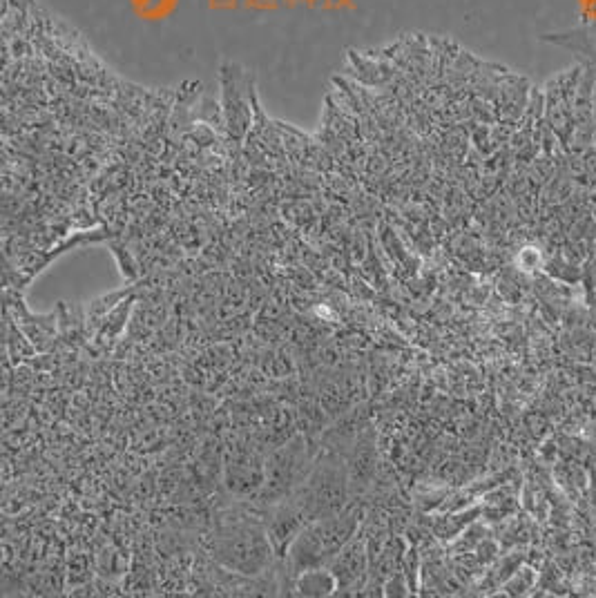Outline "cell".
I'll list each match as a JSON object with an SVG mask.
<instances>
[{
	"mask_svg": "<svg viewBox=\"0 0 596 598\" xmlns=\"http://www.w3.org/2000/svg\"><path fill=\"white\" fill-rule=\"evenodd\" d=\"M358 527L360 509L353 505L338 511V514L311 520V523L297 534L291 547H288L286 556L280 558L288 576H291V581L295 574L304 572V569L329 565L333 558L342 552V547L358 536Z\"/></svg>",
	"mask_w": 596,
	"mask_h": 598,
	"instance_id": "6da1fadb",
	"label": "cell"
},
{
	"mask_svg": "<svg viewBox=\"0 0 596 598\" xmlns=\"http://www.w3.org/2000/svg\"><path fill=\"white\" fill-rule=\"evenodd\" d=\"M213 556L219 565L242 576H259L271 569L275 547L268 536L266 520L237 516L217 527Z\"/></svg>",
	"mask_w": 596,
	"mask_h": 598,
	"instance_id": "7a4b0ae2",
	"label": "cell"
},
{
	"mask_svg": "<svg viewBox=\"0 0 596 598\" xmlns=\"http://www.w3.org/2000/svg\"><path fill=\"white\" fill-rule=\"evenodd\" d=\"M349 465L338 453H324L313 462L309 476L297 487L293 494H288L295 505L302 509L306 520H317L349 507Z\"/></svg>",
	"mask_w": 596,
	"mask_h": 598,
	"instance_id": "3957f363",
	"label": "cell"
},
{
	"mask_svg": "<svg viewBox=\"0 0 596 598\" xmlns=\"http://www.w3.org/2000/svg\"><path fill=\"white\" fill-rule=\"evenodd\" d=\"M311 458L306 453V442L302 438H297L291 442L284 451L275 453V458L268 465V482L264 489V498L268 500V505L277 503V500L286 498L288 494L302 485L304 478L309 476V471L313 465H309Z\"/></svg>",
	"mask_w": 596,
	"mask_h": 598,
	"instance_id": "277c9868",
	"label": "cell"
},
{
	"mask_svg": "<svg viewBox=\"0 0 596 598\" xmlns=\"http://www.w3.org/2000/svg\"><path fill=\"white\" fill-rule=\"evenodd\" d=\"M221 88H224V123L230 137L242 139L248 125L253 121L251 114V79L242 74L237 65H224L221 70Z\"/></svg>",
	"mask_w": 596,
	"mask_h": 598,
	"instance_id": "5b68a950",
	"label": "cell"
},
{
	"mask_svg": "<svg viewBox=\"0 0 596 598\" xmlns=\"http://www.w3.org/2000/svg\"><path fill=\"white\" fill-rule=\"evenodd\" d=\"M326 567L338 578V594H344L346 590H360V587H364V578L369 574L367 543L355 536Z\"/></svg>",
	"mask_w": 596,
	"mask_h": 598,
	"instance_id": "8992f818",
	"label": "cell"
},
{
	"mask_svg": "<svg viewBox=\"0 0 596 598\" xmlns=\"http://www.w3.org/2000/svg\"><path fill=\"white\" fill-rule=\"evenodd\" d=\"M293 594L297 596H333L338 594V578L326 565L309 567L293 578Z\"/></svg>",
	"mask_w": 596,
	"mask_h": 598,
	"instance_id": "52a82bcc",
	"label": "cell"
},
{
	"mask_svg": "<svg viewBox=\"0 0 596 598\" xmlns=\"http://www.w3.org/2000/svg\"><path fill=\"white\" fill-rule=\"evenodd\" d=\"M382 590H384L382 594H387V596H409L413 592L407 585V578L402 574H396L393 578H389V581L384 583Z\"/></svg>",
	"mask_w": 596,
	"mask_h": 598,
	"instance_id": "ba28073f",
	"label": "cell"
}]
</instances>
